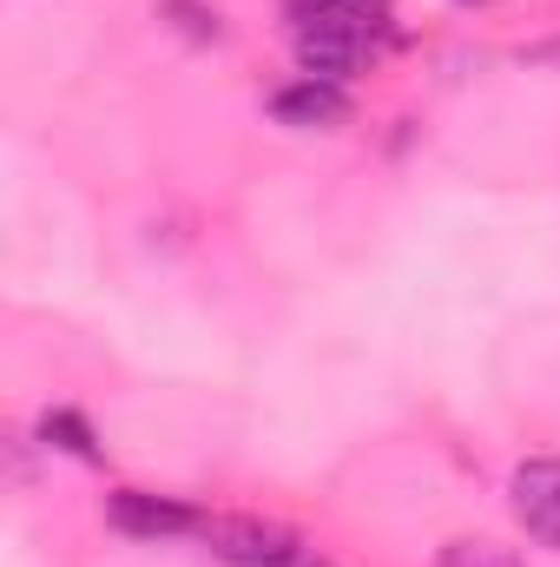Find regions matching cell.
<instances>
[{"mask_svg":"<svg viewBox=\"0 0 560 567\" xmlns=\"http://www.w3.org/2000/svg\"><path fill=\"white\" fill-rule=\"evenodd\" d=\"M40 442L60 449V455H73V462H106L100 435H93V423H86L80 410H46V416H40Z\"/></svg>","mask_w":560,"mask_h":567,"instance_id":"8992f818","label":"cell"},{"mask_svg":"<svg viewBox=\"0 0 560 567\" xmlns=\"http://www.w3.org/2000/svg\"><path fill=\"white\" fill-rule=\"evenodd\" d=\"M271 567H330L323 555H310V548H297V555H283V561H271Z\"/></svg>","mask_w":560,"mask_h":567,"instance_id":"9c48e42d","label":"cell"},{"mask_svg":"<svg viewBox=\"0 0 560 567\" xmlns=\"http://www.w3.org/2000/svg\"><path fill=\"white\" fill-rule=\"evenodd\" d=\"M106 522L120 528V535H133V542H178V535H191L198 542V508L191 502H178V495H152V488H113L106 495Z\"/></svg>","mask_w":560,"mask_h":567,"instance_id":"3957f363","label":"cell"},{"mask_svg":"<svg viewBox=\"0 0 560 567\" xmlns=\"http://www.w3.org/2000/svg\"><path fill=\"white\" fill-rule=\"evenodd\" d=\"M283 20H290V47H297V66L310 80H350L363 60H376L383 47V0H283Z\"/></svg>","mask_w":560,"mask_h":567,"instance_id":"6da1fadb","label":"cell"},{"mask_svg":"<svg viewBox=\"0 0 560 567\" xmlns=\"http://www.w3.org/2000/svg\"><path fill=\"white\" fill-rule=\"evenodd\" d=\"M435 567H528L515 548H501V542H481V535H455V542H442V555Z\"/></svg>","mask_w":560,"mask_h":567,"instance_id":"52a82bcc","label":"cell"},{"mask_svg":"<svg viewBox=\"0 0 560 567\" xmlns=\"http://www.w3.org/2000/svg\"><path fill=\"white\" fill-rule=\"evenodd\" d=\"M271 120L290 126V133H330V126L350 120V93H343L336 80H310V73H297L290 86L271 93Z\"/></svg>","mask_w":560,"mask_h":567,"instance_id":"5b68a950","label":"cell"},{"mask_svg":"<svg viewBox=\"0 0 560 567\" xmlns=\"http://www.w3.org/2000/svg\"><path fill=\"white\" fill-rule=\"evenodd\" d=\"M508 495H515V522L528 528V542L560 555V462L554 455L521 462L515 482H508Z\"/></svg>","mask_w":560,"mask_h":567,"instance_id":"277c9868","label":"cell"},{"mask_svg":"<svg viewBox=\"0 0 560 567\" xmlns=\"http://www.w3.org/2000/svg\"><path fill=\"white\" fill-rule=\"evenodd\" d=\"M462 7H475V0H462Z\"/></svg>","mask_w":560,"mask_h":567,"instance_id":"30bf717a","label":"cell"},{"mask_svg":"<svg viewBox=\"0 0 560 567\" xmlns=\"http://www.w3.org/2000/svg\"><path fill=\"white\" fill-rule=\"evenodd\" d=\"M165 13H178V27H185L191 40H205V47L225 40V20H218V7H205V0H165Z\"/></svg>","mask_w":560,"mask_h":567,"instance_id":"ba28073f","label":"cell"},{"mask_svg":"<svg viewBox=\"0 0 560 567\" xmlns=\"http://www.w3.org/2000/svg\"><path fill=\"white\" fill-rule=\"evenodd\" d=\"M198 542L231 567H271V561H283V555L303 548L297 528L265 522V515H205V522H198Z\"/></svg>","mask_w":560,"mask_h":567,"instance_id":"7a4b0ae2","label":"cell"}]
</instances>
